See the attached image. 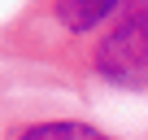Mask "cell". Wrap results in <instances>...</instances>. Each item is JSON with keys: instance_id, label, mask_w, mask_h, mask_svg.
<instances>
[{"instance_id": "obj_1", "label": "cell", "mask_w": 148, "mask_h": 140, "mask_svg": "<svg viewBox=\"0 0 148 140\" xmlns=\"http://www.w3.org/2000/svg\"><path fill=\"white\" fill-rule=\"evenodd\" d=\"M87 75L105 88L148 92V0L122 9L83 53Z\"/></svg>"}, {"instance_id": "obj_2", "label": "cell", "mask_w": 148, "mask_h": 140, "mask_svg": "<svg viewBox=\"0 0 148 140\" xmlns=\"http://www.w3.org/2000/svg\"><path fill=\"white\" fill-rule=\"evenodd\" d=\"M131 5L135 0H39L31 18L44 22L52 40H96Z\"/></svg>"}, {"instance_id": "obj_3", "label": "cell", "mask_w": 148, "mask_h": 140, "mask_svg": "<svg viewBox=\"0 0 148 140\" xmlns=\"http://www.w3.org/2000/svg\"><path fill=\"white\" fill-rule=\"evenodd\" d=\"M9 140H122L87 118H70V114H57V118H31V123H18L9 131Z\"/></svg>"}]
</instances>
